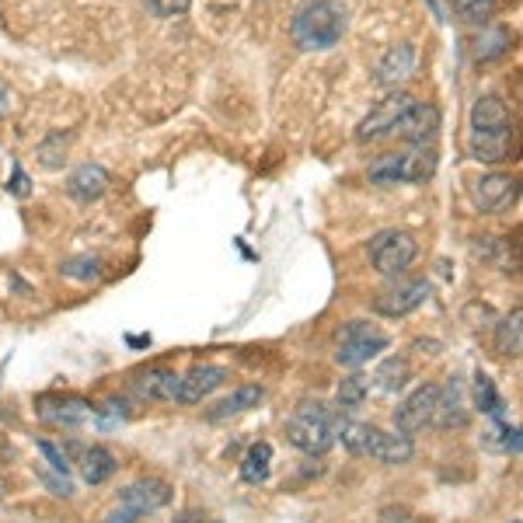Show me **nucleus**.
<instances>
[{
  "mask_svg": "<svg viewBox=\"0 0 523 523\" xmlns=\"http://www.w3.org/2000/svg\"><path fill=\"white\" fill-rule=\"evenodd\" d=\"M11 192H14V196H21V199L28 196V178H25V171H21V168H14V185H11Z\"/></svg>",
  "mask_w": 523,
  "mask_h": 523,
  "instance_id": "obj_35",
  "label": "nucleus"
},
{
  "mask_svg": "<svg viewBox=\"0 0 523 523\" xmlns=\"http://www.w3.org/2000/svg\"><path fill=\"white\" fill-rule=\"evenodd\" d=\"M412 74H415V46L412 42H398V46H391L388 53L381 56V63H377L374 70V81L381 84V88H398V84H405Z\"/></svg>",
  "mask_w": 523,
  "mask_h": 523,
  "instance_id": "obj_17",
  "label": "nucleus"
},
{
  "mask_svg": "<svg viewBox=\"0 0 523 523\" xmlns=\"http://www.w3.org/2000/svg\"><path fill=\"white\" fill-rule=\"evenodd\" d=\"M436 133H440V112H436L433 105H419V102L408 105L391 130V136L412 143V147H426V143H433Z\"/></svg>",
  "mask_w": 523,
  "mask_h": 523,
  "instance_id": "obj_10",
  "label": "nucleus"
},
{
  "mask_svg": "<svg viewBox=\"0 0 523 523\" xmlns=\"http://www.w3.org/2000/svg\"><path fill=\"white\" fill-rule=\"evenodd\" d=\"M175 489H171L164 478H140V482L126 485L123 496H119V506L109 513L112 523H133L140 517H150V513L164 510L171 503Z\"/></svg>",
  "mask_w": 523,
  "mask_h": 523,
  "instance_id": "obj_6",
  "label": "nucleus"
},
{
  "mask_svg": "<svg viewBox=\"0 0 523 523\" xmlns=\"http://www.w3.org/2000/svg\"><path fill=\"white\" fill-rule=\"evenodd\" d=\"M95 415H102V429H112V426H119V422L126 419V401H105L102 408H95Z\"/></svg>",
  "mask_w": 523,
  "mask_h": 523,
  "instance_id": "obj_34",
  "label": "nucleus"
},
{
  "mask_svg": "<svg viewBox=\"0 0 523 523\" xmlns=\"http://www.w3.org/2000/svg\"><path fill=\"white\" fill-rule=\"evenodd\" d=\"M471 419L468 412V398H464V388L457 377H450L447 384L436 394V408H433V422L440 429H464Z\"/></svg>",
  "mask_w": 523,
  "mask_h": 523,
  "instance_id": "obj_15",
  "label": "nucleus"
},
{
  "mask_svg": "<svg viewBox=\"0 0 523 523\" xmlns=\"http://www.w3.org/2000/svg\"><path fill=\"white\" fill-rule=\"evenodd\" d=\"M429 283L426 279H412V283H401L394 286V290L381 293V297L374 300V311L384 314V318H405V314L419 311L422 304L429 300Z\"/></svg>",
  "mask_w": 523,
  "mask_h": 523,
  "instance_id": "obj_13",
  "label": "nucleus"
},
{
  "mask_svg": "<svg viewBox=\"0 0 523 523\" xmlns=\"http://www.w3.org/2000/svg\"><path fill=\"white\" fill-rule=\"evenodd\" d=\"M520 196V185L513 175H506V171H492V175L478 178L475 185H471V199H475V206L482 213H503L510 210L513 203H517Z\"/></svg>",
  "mask_w": 523,
  "mask_h": 523,
  "instance_id": "obj_9",
  "label": "nucleus"
},
{
  "mask_svg": "<svg viewBox=\"0 0 523 523\" xmlns=\"http://www.w3.org/2000/svg\"><path fill=\"white\" fill-rule=\"evenodd\" d=\"M408 381H412V367H408V360H401V356H391V360H384L381 367H377V374H374V384L381 391H388V394L405 391Z\"/></svg>",
  "mask_w": 523,
  "mask_h": 523,
  "instance_id": "obj_23",
  "label": "nucleus"
},
{
  "mask_svg": "<svg viewBox=\"0 0 523 523\" xmlns=\"http://www.w3.org/2000/svg\"><path fill=\"white\" fill-rule=\"evenodd\" d=\"M7 109H11V91H7V84L0 81V116H7Z\"/></svg>",
  "mask_w": 523,
  "mask_h": 523,
  "instance_id": "obj_36",
  "label": "nucleus"
},
{
  "mask_svg": "<svg viewBox=\"0 0 523 523\" xmlns=\"http://www.w3.org/2000/svg\"><path fill=\"white\" fill-rule=\"evenodd\" d=\"M367 391H370V381L363 374L346 377V381L339 384V391H335V405H339L342 412H356V408L367 401Z\"/></svg>",
  "mask_w": 523,
  "mask_h": 523,
  "instance_id": "obj_26",
  "label": "nucleus"
},
{
  "mask_svg": "<svg viewBox=\"0 0 523 523\" xmlns=\"http://www.w3.org/2000/svg\"><path fill=\"white\" fill-rule=\"evenodd\" d=\"M510 42H513V35L506 32V28H485V32L478 35V42H475L478 63L499 60V56H503L506 49H510Z\"/></svg>",
  "mask_w": 523,
  "mask_h": 523,
  "instance_id": "obj_25",
  "label": "nucleus"
},
{
  "mask_svg": "<svg viewBox=\"0 0 523 523\" xmlns=\"http://www.w3.org/2000/svg\"><path fill=\"white\" fill-rule=\"evenodd\" d=\"M342 415L325 408L321 401H300L293 408V415L286 419V440L300 450V454H311V457H321L332 450L335 443V429H339Z\"/></svg>",
  "mask_w": 523,
  "mask_h": 523,
  "instance_id": "obj_3",
  "label": "nucleus"
},
{
  "mask_svg": "<svg viewBox=\"0 0 523 523\" xmlns=\"http://www.w3.org/2000/svg\"><path fill=\"white\" fill-rule=\"evenodd\" d=\"M116 471H119V464H116V457H112V450H105V447L84 450L81 475H84V482L88 485H105L112 475H116Z\"/></svg>",
  "mask_w": 523,
  "mask_h": 523,
  "instance_id": "obj_21",
  "label": "nucleus"
},
{
  "mask_svg": "<svg viewBox=\"0 0 523 523\" xmlns=\"http://www.w3.org/2000/svg\"><path fill=\"white\" fill-rule=\"evenodd\" d=\"M227 381V370L217 367V363H199V367H192L189 374L178 381V398L182 405H199L203 398H210L217 388H224Z\"/></svg>",
  "mask_w": 523,
  "mask_h": 523,
  "instance_id": "obj_14",
  "label": "nucleus"
},
{
  "mask_svg": "<svg viewBox=\"0 0 523 523\" xmlns=\"http://www.w3.org/2000/svg\"><path fill=\"white\" fill-rule=\"evenodd\" d=\"M192 7V0H147V11L154 18H178Z\"/></svg>",
  "mask_w": 523,
  "mask_h": 523,
  "instance_id": "obj_32",
  "label": "nucleus"
},
{
  "mask_svg": "<svg viewBox=\"0 0 523 523\" xmlns=\"http://www.w3.org/2000/svg\"><path fill=\"white\" fill-rule=\"evenodd\" d=\"M419 255V241L408 231H381L370 241V262L381 276H398Z\"/></svg>",
  "mask_w": 523,
  "mask_h": 523,
  "instance_id": "obj_8",
  "label": "nucleus"
},
{
  "mask_svg": "<svg viewBox=\"0 0 523 523\" xmlns=\"http://www.w3.org/2000/svg\"><path fill=\"white\" fill-rule=\"evenodd\" d=\"M178 381L182 377L168 367H154V370H143L140 377L133 381V394L140 401H175L178 398Z\"/></svg>",
  "mask_w": 523,
  "mask_h": 523,
  "instance_id": "obj_19",
  "label": "nucleus"
},
{
  "mask_svg": "<svg viewBox=\"0 0 523 523\" xmlns=\"http://www.w3.org/2000/svg\"><path fill=\"white\" fill-rule=\"evenodd\" d=\"M349 14L339 0H311L290 21V39L304 53H325L335 49L346 35Z\"/></svg>",
  "mask_w": 523,
  "mask_h": 523,
  "instance_id": "obj_2",
  "label": "nucleus"
},
{
  "mask_svg": "<svg viewBox=\"0 0 523 523\" xmlns=\"http://www.w3.org/2000/svg\"><path fill=\"white\" fill-rule=\"evenodd\" d=\"M39 454L46 457V461H49V468H53V471H60L63 478L70 475V461H67V454H63V450L56 447V443H49V440H39Z\"/></svg>",
  "mask_w": 523,
  "mask_h": 523,
  "instance_id": "obj_33",
  "label": "nucleus"
},
{
  "mask_svg": "<svg viewBox=\"0 0 523 523\" xmlns=\"http://www.w3.org/2000/svg\"><path fill=\"white\" fill-rule=\"evenodd\" d=\"M112 178L109 171L102 168V164H81V168L70 171L67 178V196L74 199V203H95V199H102L105 192H109Z\"/></svg>",
  "mask_w": 523,
  "mask_h": 523,
  "instance_id": "obj_16",
  "label": "nucleus"
},
{
  "mask_svg": "<svg viewBox=\"0 0 523 523\" xmlns=\"http://www.w3.org/2000/svg\"><path fill=\"white\" fill-rule=\"evenodd\" d=\"M436 175V154L426 147L405 150V154H384L370 164V182L401 185V182H426Z\"/></svg>",
  "mask_w": 523,
  "mask_h": 523,
  "instance_id": "obj_5",
  "label": "nucleus"
},
{
  "mask_svg": "<svg viewBox=\"0 0 523 523\" xmlns=\"http://www.w3.org/2000/svg\"><path fill=\"white\" fill-rule=\"evenodd\" d=\"M70 140H74V133H60V130L49 133L46 140L39 143V164H42V168H46V171H56V168H60V164L67 161L63 154H67Z\"/></svg>",
  "mask_w": 523,
  "mask_h": 523,
  "instance_id": "obj_27",
  "label": "nucleus"
},
{
  "mask_svg": "<svg viewBox=\"0 0 523 523\" xmlns=\"http://www.w3.org/2000/svg\"><path fill=\"white\" fill-rule=\"evenodd\" d=\"M39 415L49 422V426L74 429V426H84V422L95 415V408H91L84 398H42Z\"/></svg>",
  "mask_w": 523,
  "mask_h": 523,
  "instance_id": "obj_18",
  "label": "nucleus"
},
{
  "mask_svg": "<svg viewBox=\"0 0 523 523\" xmlns=\"http://www.w3.org/2000/svg\"><path fill=\"white\" fill-rule=\"evenodd\" d=\"M513 154V116L503 98L482 95L471 105V157L478 164H503Z\"/></svg>",
  "mask_w": 523,
  "mask_h": 523,
  "instance_id": "obj_1",
  "label": "nucleus"
},
{
  "mask_svg": "<svg viewBox=\"0 0 523 523\" xmlns=\"http://www.w3.org/2000/svg\"><path fill=\"white\" fill-rule=\"evenodd\" d=\"M269 464H272V447L269 443H255L245 454V461H241V478L248 485H262L269 478Z\"/></svg>",
  "mask_w": 523,
  "mask_h": 523,
  "instance_id": "obj_24",
  "label": "nucleus"
},
{
  "mask_svg": "<svg viewBox=\"0 0 523 523\" xmlns=\"http://www.w3.org/2000/svg\"><path fill=\"white\" fill-rule=\"evenodd\" d=\"M436 394H440L436 384H422V388H415L405 401H401L398 412H394V426H398V433L415 436L433 422Z\"/></svg>",
  "mask_w": 523,
  "mask_h": 523,
  "instance_id": "obj_11",
  "label": "nucleus"
},
{
  "mask_svg": "<svg viewBox=\"0 0 523 523\" xmlns=\"http://www.w3.org/2000/svg\"><path fill=\"white\" fill-rule=\"evenodd\" d=\"M335 436L342 440V447L356 457H374L381 464H408L415 454L412 436L405 433H384L377 426H367V422H339Z\"/></svg>",
  "mask_w": 523,
  "mask_h": 523,
  "instance_id": "obj_4",
  "label": "nucleus"
},
{
  "mask_svg": "<svg viewBox=\"0 0 523 523\" xmlns=\"http://www.w3.org/2000/svg\"><path fill=\"white\" fill-rule=\"evenodd\" d=\"M523 311L517 307V311L510 314V318H503L496 325V356H503V360H517L520 349H523Z\"/></svg>",
  "mask_w": 523,
  "mask_h": 523,
  "instance_id": "obj_22",
  "label": "nucleus"
},
{
  "mask_svg": "<svg viewBox=\"0 0 523 523\" xmlns=\"http://www.w3.org/2000/svg\"><path fill=\"white\" fill-rule=\"evenodd\" d=\"M454 7L468 25H489V18L496 14L499 0H454Z\"/></svg>",
  "mask_w": 523,
  "mask_h": 523,
  "instance_id": "obj_31",
  "label": "nucleus"
},
{
  "mask_svg": "<svg viewBox=\"0 0 523 523\" xmlns=\"http://www.w3.org/2000/svg\"><path fill=\"white\" fill-rule=\"evenodd\" d=\"M482 443H485V447H492V450H503V454H510V450L517 454V450H520V433L513 426H506L503 419H496V426L485 429Z\"/></svg>",
  "mask_w": 523,
  "mask_h": 523,
  "instance_id": "obj_29",
  "label": "nucleus"
},
{
  "mask_svg": "<svg viewBox=\"0 0 523 523\" xmlns=\"http://www.w3.org/2000/svg\"><path fill=\"white\" fill-rule=\"evenodd\" d=\"M262 398H265L262 384H241V388H234L231 394H227V398H220L217 405L206 412V419H210V422L234 419V415H241V412H248V408H255Z\"/></svg>",
  "mask_w": 523,
  "mask_h": 523,
  "instance_id": "obj_20",
  "label": "nucleus"
},
{
  "mask_svg": "<svg viewBox=\"0 0 523 523\" xmlns=\"http://www.w3.org/2000/svg\"><path fill=\"white\" fill-rule=\"evenodd\" d=\"M475 405L482 408L485 415H492V419H503V398H499L492 377H485V374L475 377Z\"/></svg>",
  "mask_w": 523,
  "mask_h": 523,
  "instance_id": "obj_28",
  "label": "nucleus"
},
{
  "mask_svg": "<svg viewBox=\"0 0 523 523\" xmlns=\"http://www.w3.org/2000/svg\"><path fill=\"white\" fill-rule=\"evenodd\" d=\"M391 346L388 332H381L377 325H367V321H349L346 328H342L339 335V349H335V360L342 363V367H363V363H370L377 353H384V349Z\"/></svg>",
  "mask_w": 523,
  "mask_h": 523,
  "instance_id": "obj_7",
  "label": "nucleus"
},
{
  "mask_svg": "<svg viewBox=\"0 0 523 523\" xmlns=\"http://www.w3.org/2000/svg\"><path fill=\"white\" fill-rule=\"evenodd\" d=\"M412 102H415L412 95H405V91L394 88V95H388L384 102H377V109L370 112V116L363 119L360 126H356V140L370 143V140H381V136H391L394 123H398V116H401V112H405Z\"/></svg>",
  "mask_w": 523,
  "mask_h": 523,
  "instance_id": "obj_12",
  "label": "nucleus"
},
{
  "mask_svg": "<svg viewBox=\"0 0 523 523\" xmlns=\"http://www.w3.org/2000/svg\"><path fill=\"white\" fill-rule=\"evenodd\" d=\"M60 272L67 279H77V283H91V279L102 276V259L95 255H81V259H67L60 265Z\"/></svg>",
  "mask_w": 523,
  "mask_h": 523,
  "instance_id": "obj_30",
  "label": "nucleus"
}]
</instances>
